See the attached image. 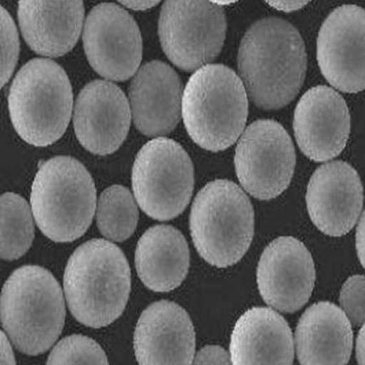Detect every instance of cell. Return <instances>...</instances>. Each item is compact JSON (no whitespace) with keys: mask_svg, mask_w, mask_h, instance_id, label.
<instances>
[{"mask_svg":"<svg viewBox=\"0 0 365 365\" xmlns=\"http://www.w3.org/2000/svg\"><path fill=\"white\" fill-rule=\"evenodd\" d=\"M352 343L351 324L333 303L311 305L297 324L296 350L301 365H347Z\"/></svg>","mask_w":365,"mask_h":365,"instance_id":"cell-21","label":"cell"},{"mask_svg":"<svg viewBox=\"0 0 365 365\" xmlns=\"http://www.w3.org/2000/svg\"><path fill=\"white\" fill-rule=\"evenodd\" d=\"M35 238L31 207L16 193L1 196V258L16 260L31 249Z\"/></svg>","mask_w":365,"mask_h":365,"instance_id":"cell-24","label":"cell"},{"mask_svg":"<svg viewBox=\"0 0 365 365\" xmlns=\"http://www.w3.org/2000/svg\"><path fill=\"white\" fill-rule=\"evenodd\" d=\"M364 194L356 170L343 161L329 162L312 175L307 207L314 225L331 237L348 234L362 211Z\"/></svg>","mask_w":365,"mask_h":365,"instance_id":"cell-16","label":"cell"},{"mask_svg":"<svg viewBox=\"0 0 365 365\" xmlns=\"http://www.w3.org/2000/svg\"><path fill=\"white\" fill-rule=\"evenodd\" d=\"M356 249L359 260L365 269V210L361 215L356 232Z\"/></svg>","mask_w":365,"mask_h":365,"instance_id":"cell-29","label":"cell"},{"mask_svg":"<svg viewBox=\"0 0 365 365\" xmlns=\"http://www.w3.org/2000/svg\"><path fill=\"white\" fill-rule=\"evenodd\" d=\"M226 16L211 1H166L159 37L168 58L185 71H197L217 58L226 38Z\"/></svg>","mask_w":365,"mask_h":365,"instance_id":"cell-9","label":"cell"},{"mask_svg":"<svg viewBox=\"0 0 365 365\" xmlns=\"http://www.w3.org/2000/svg\"><path fill=\"white\" fill-rule=\"evenodd\" d=\"M316 272L307 247L294 237H279L267 245L257 266L262 300L277 311L294 313L313 292Z\"/></svg>","mask_w":365,"mask_h":365,"instance_id":"cell-13","label":"cell"},{"mask_svg":"<svg viewBox=\"0 0 365 365\" xmlns=\"http://www.w3.org/2000/svg\"><path fill=\"white\" fill-rule=\"evenodd\" d=\"M192 365H232L230 354L221 346L208 345L196 354Z\"/></svg>","mask_w":365,"mask_h":365,"instance_id":"cell-28","label":"cell"},{"mask_svg":"<svg viewBox=\"0 0 365 365\" xmlns=\"http://www.w3.org/2000/svg\"><path fill=\"white\" fill-rule=\"evenodd\" d=\"M63 292L73 317L103 328L123 313L131 292V270L123 252L110 241L93 239L68 260Z\"/></svg>","mask_w":365,"mask_h":365,"instance_id":"cell-2","label":"cell"},{"mask_svg":"<svg viewBox=\"0 0 365 365\" xmlns=\"http://www.w3.org/2000/svg\"><path fill=\"white\" fill-rule=\"evenodd\" d=\"M304 42L287 21L254 23L241 40L238 70L247 95L262 110H279L294 99L307 73Z\"/></svg>","mask_w":365,"mask_h":365,"instance_id":"cell-1","label":"cell"},{"mask_svg":"<svg viewBox=\"0 0 365 365\" xmlns=\"http://www.w3.org/2000/svg\"><path fill=\"white\" fill-rule=\"evenodd\" d=\"M192 240L208 264L227 268L245 256L254 236V209L243 190L217 179L196 195L190 215Z\"/></svg>","mask_w":365,"mask_h":365,"instance_id":"cell-7","label":"cell"},{"mask_svg":"<svg viewBox=\"0 0 365 365\" xmlns=\"http://www.w3.org/2000/svg\"><path fill=\"white\" fill-rule=\"evenodd\" d=\"M159 1H121L119 5L135 11H144L159 5Z\"/></svg>","mask_w":365,"mask_h":365,"instance_id":"cell-33","label":"cell"},{"mask_svg":"<svg viewBox=\"0 0 365 365\" xmlns=\"http://www.w3.org/2000/svg\"><path fill=\"white\" fill-rule=\"evenodd\" d=\"M138 277L148 289L168 292L181 285L190 268V250L182 232L170 225L149 228L135 251Z\"/></svg>","mask_w":365,"mask_h":365,"instance_id":"cell-22","label":"cell"},{"mask_svg":"<svg viewBox=\"0 0 365 365\" xmlns=\"http://www.w3.org/2000/svg\"><path fill=\"white\" fill-rule=\"evenodd\" d=\"M294 132L305 157L315 162L334 159L349 138L350 115L345 100L330 87L309 89L294 110Z\"/></svg>","mask_w":365,"mask_h":365,"instance_id":"cell-15","label":"cell"},{"mask_svg":"<svg viewBox=\"0 0 365 365\" xmlns=\"http://www.w3.org/2000/svg\"><path fill=\"white\" fill-rule=\"evenodd\" d=\"M1 87L5 86L18 63L20 40L18 29L9 12L1 7Z\"/></svg>","mask_w":365,"mask_h":365,"instance_id":"cell-27","label":"cell"},{"mask_svg":"<svg viewBox=\"0 0 365 365\" xmlns=\"http://www.w3.org/2000/svg\"><path fill=\"white\" fill-rule=\"evenodd\" d=\"M16 133L29 145L46 147L65 134L73 93L65 70L51 59L36 58L18 72L8 97Z\"/></svg>","mask_w":365,"mask_h":365,"instance_id":"cell-6","label":"cell"},{"mask_svg":"<svg viewBox=\"0 0 365 365\" xmlns=\"http://www.w3.org/2000/svg\"><path fill=\"white\" fill-rule=\"evenodd\" d=\"M19 24L29 48L57 58L78 43L84 23V4L76 1H20Z\"/></svg>","mask_w":365,"mask_h":365,"instance_id":"cell-20","label":"cell"},{"mask_svg":"<svg viewBox=\"0 0 365 365\" xmlns=\"http://www.w3.org/2000/svg\"><path fill=\"white\" fill-rule=\"evenodd\" d=\"M356 358L359 365H365V324L361 327L356 336Z\"/></svg>","mask_w":365,"mask_h":365,"instance_id":"cell-32","label":"cell"},{"mask_svg":"<svg viewBox=\"0 0 365 365\" xmlns=\"http://www.w3.org/2000/svg\"><path fill=\"white\" fill-rule=\"evenodd\" d=\"M183 91L180 78L168 63L153 61L143 65L129 93L136 129L153 138L170 133L182 115Z\"/></svg>","mask_w":365,"mask_h":365,"instance_id":"cell-18","label":"cell"},{"mask_svg":"<svg viewBox=\"0 0 365 365\" xmlns=\"http://www.w3.org/2000/svg\"><path fill=\"white\" fill-rule=\"evenodd\" d=\"M230 356L232 365H292V329L274 309L252 307L232 329Z\"/></svg>","mask_w":365,"mask_h":365,"instance_id":"cell-19","label":"cell"},{"mask_svg":"<svg viewBox=\"0 0 365 365\" xmlns=\"http://www.w3.org/2000/svg\"><path fill=\"white\" fill-rule=\"evenodd\" d=\"M131 120L129 100L114 83L93 81L76 98L74 132L82 146L93 155L118 150L129 134Z\"/></svg>","mask_w":365,"mask_h":365,"instance_id":"cell-14","label":"cell"},{"mask_svg":"<svg viewBox=\"0 0 365 365\" xmlns=\"http://www.w3.org/2000/svg\"><path fill=\"white\" fill-rule=\"evenodd\" d=\"M97 190L87 168L71 157L40 165L31 185L36 223L55 242H72L88 230L97 210Z\"/></svg>","mask_w":365,"mask_h":365,"instance_id":"cell-5","label":"cell"},{"mask_svg":"<svg viewBox=\"0 0 365 365\" xmlns=\"http://www.w3.org/2000/svg\"><path fill=\"white\" fill-rule=\"evenodd\" d=\"M46 365H110L103 348L91 337L73 334L61 339Z\"/></svg>","mask_w":365,"mask_h":365,"instance_id":"cell-25","label":"cell"},{"mask_svg":"<svg viewBox=\"0 0 365 365\" xmlns=\"http://www.w3.org/2000/svg\"><path fill=\"white\" fill-rule=\"evenodd\" d=\"M249 114L247 89L230 68L209 63L194 72L183 91L182 119L195 144L225 150L243 134Z\"/></svg>","mask_w":365,"mask_h":365,"instance_id":"cell-4","label":"cell"},{"mask_svg":"<svg viewBox=\"0 0 365 365\" xmlns=\"http://www.w3.org/2000/svg\"><path fill=\"white\" fill-rule=\"evenodd\" d=\"M339 304L351 326L365 324L364 275H352L346 279L339 292Z\"/></svg>","mask_w":365,"mask_h":365,"instance_id":"cell-26","label":"cell"},{"mask_svg":"<svg viewBox=\"0 0 365 365\" xmlns=\"http://www.w3.org/2000/svg\"><path fill=\"white\" fill-rule=\"evenodd\" d=\"M65 294L54 275L40 266L21 267L6 281L0 317L4 332L23 354L50 349L63 332Z\"/></svg>","mask_w":365,"mask_h":365,"instance_id":"cell-3","label":"cell"},{"mask_svg":"<svg viewBox=\"0 0 365 365\" xmlns=\"http://www.w3.org/2000/svg\"><path fill=\"white\" fill-rule=\"evenodd\" d=\"M135 200L123 185H112L102 192L97 204V225L108 240L123 242L135 232L140 217Z\"/></svg>","mask_w":365,"mask_h":365,"instance_id":"cell-23","label":"cell"},{"mask_svg":"<svg viewBox=\"0 0 365 365\" xmlns=\"http://www.w3.org/2000/svg\"><path fill=\"white\" fill-rule=\"evenodd\" d=\"M317 61L327 82L337 91L365 89V10L344 5L329 14L317 38Z\"/></svg>","mask_w":365,"mask_h":365,"instance_id":"cell-12","label":"cell"},{"mask_svg":"<svg viewBox=\"0 0 365 365\" xmlns=\"http://www.w3.org/2000/svg\"><path fill=\"white\" fill-rule=\"evenodd\" d=\"M132 187L147 215L158 221L175 219L185 210L193 194L191 158L175 140L153 138L136 155Z\"/></svg>","mask_w":365,"mask_h":365,"instance_id":"cell-8","label":"cell"},{"mask_svg":"<svg viewBox=\"0 0 365 365\" xmlns=\"http://www.w3.org/2000/svg\"><path fill=\"white\" fill-rule=\"evenodd\" d=\"M83 43L91 67L106 80L123 82L140 70L142 36L123 6L104 3L93 8L85 22Z\"/></svg>","mask_w":365,"mask_h":365,"instance_id":"cell-11","label":"cell"},{"mask_svg":"<svg viewBox=\"0 0 365 365\" xmlns=\"http://www.w3.org/2000/svg\"><path fill=\"white\" fill-rule=\"evenodd\" d=\"M195 347L193 322L177 303L158 301L138 318L134 331L138 365H192Z\"/></svg>","mask_w":365,"mask_h":365,"instance_id":"cell-17","label":"cell"},{"mask_svg":"<svg viewBox=\"0 0 365 365\" xmlns=\"http://www.w3.org/2000/svg\"><path fill=\"white\" fill-rule=\"evenodd\" d=\"M0 351H1V356H0L1 365H16V356H14L11 343H10L4 331L1 332V348H0Z\"/></svg>","mask_w":365,"mask_h":365,"instance_id":"cell-30","label":"cell"},{"mask_svg":"<svg viewBox=\"0 0 365 365\" xmlns=\"http://www.w3.org/2000/svg\"><path fill=\"white\" fill-rule=\"evenodd\" d=\"M269 6L283 12H292L302 9L307 5V1H268Z\"/></svg>","mask_w":365,"mask_h":365,"instance_id":"cell-31","label":"cell"},{"mask_svg":"<svg viewBox=\"0 0 365 365\" xmlns=\"http://www.w3.org/2000/svg\"><path fill=\"white\" fill-rule=\"evenodd\" d=\"M294 166V143L281 123L260 119L239 138L235 168L241 187L253 197L269 200L281 195L292 181Z\"/></svg>","mask_w":365,"mask_h":365,"instance_id":"cell-10","label":"cell"}]
</instances>
